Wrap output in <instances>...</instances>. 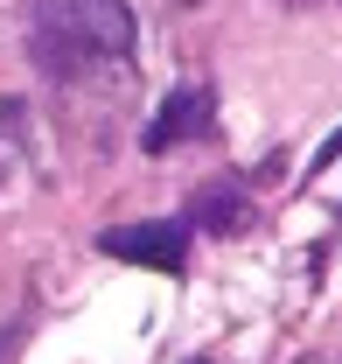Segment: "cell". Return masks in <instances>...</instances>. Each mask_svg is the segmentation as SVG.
<instances>
[{
  "label": "cell",
  "mask_w": 342,
  "mask_h": 364,
  "mask_svg": "<svg viewBox=\"0 0 342 364\" xmlns=\"http://www.w3.org/2000/svg\"><path fill=\"white\" fill-rule=\"evenodd\" d=\"M35 56L49 70L119 63L133 49V7L126 0H35Z\"/></svg>",
  "instance_id": "obj_1"
},
{
  "label": "cell",
  "mask_w": 342,
  "mask_h": 364,
  "mask_svg": "<svg viewBox=\"0 0 342 364\" xmlns=\"http://www.w3.org/2000/svg\"><path fill=\"white\" fill-rule=\"evenodd\" d=\"M112 259H140V267H154V273H182V259H189V238H182V225H119V231H105L98 238Z\"/></svg>",
  "instance_id": "obj_2"
},
{
  "label": "cell",
  "mask_w": 342,
  "mask_h": 364,
  "mask_svg": "<svg viewBox=\"0 0 342 364\" xmlns=\"http://www.w3.org/2000/svg\"><path fill=\"white\" fill-rule=\"evenodd\" d=\"M210 119H216V98L189 85V91H175L168 105H161V119L140 134V147H147V154H161V147H182V140L210 134Z\"/></svg>",
  "instance_id": "obj_3"
},
{
  "label": "cell",
  "mask_w": 342,
  "mask_h": 364,
  "mask_svg": "<svg viewBox=\"0 0 342 364\" xmlns=\"http://www.w3.org/2000/svg\"><path fill=\"white\" fill-rule=\"evenodd\" d=\"M196 364H203V358H196Z\"/></svg>",
  "instance_id": "obj_4"
}]
</instances>
